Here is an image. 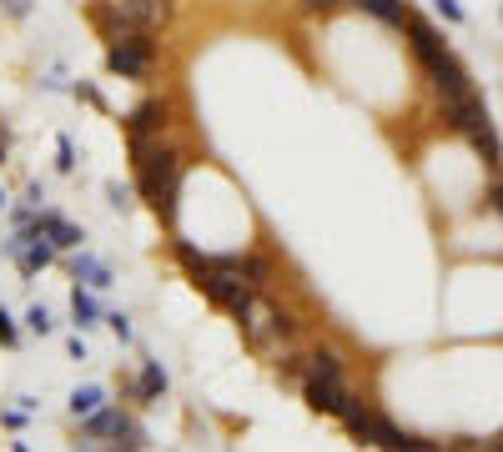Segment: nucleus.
Here are the masks:
<instances>
[{
	"mask_svg": "<svg viewBox=\"0 0 503 452\" xmlns=\"http://www.w3.org/2000/svg\"><path fill=\"white\" fill-rule=\"evenodd\" d=\"M132 162H136V182L142 196L156 206L162 221L176 216V192H182V156L156 136H132Z\"/></svg>",
	"mask_w": 503,
	"mask_h": 452,
	"instance_id": "obj_1",
	"label": "nucleus"
},
{
	"mask_svg": "<svg viewBox=\"0 0 503 452\" xmlns=\"http://www.w3.org/2000/svg\"><path fill=\"white\" fill-rule=\"evenodd\" d=\"M91 21L106 35V45H116L142 31L152 35L162 25H172V0H101V5H91Z\"/></svg>",
	"mask_w": 503,
	"mask_h": 452,
	"instance_id": "obj_2",
	"label": "nucleus"
},
{
	"mask_svg": "<svg viewBox=\"0 0 503 452\" xmlns=\"http://www.w3.org/2000/svg\"><path fill=\"white\" fill-rule=\"evenodd\" d=\"M242 277H247V271H242L232 257H222V261H212V267H207V277H202L197 287L207 291L212 307H222V312H232V317H242L252 301H257V287H252V281H242Z\"/></svg>",
	"mask_w": 503,
	"mask_h": 452,
	"instance_id": "obj_3",
	"label": "nucleus"
},
{
	"mask_svg": "<svg viewBox=\"0 0 503 452\" xmlns=\"http://www.w3.org/2000/svg\"><path fill=\"white\" fill-rule=\"evenodd\" d=\"M106 65H111L116 75H126V81H142V75L152 71V41H146V31L132 35V41L106 45Z\"/></svg>",
	"mask_w": 503,
	"mask_h": 452,
	"instance_id": "obj_4",
	"label": "nucleus"
},
{
	"mask_svg": "<svg viewBox=\"0 0 503 452\" xmlns=\"http://www.w3.org/2000/svg\"><path fill=\"white\" fill-rule=\"evenodd\" d=\"M302 398H307V408L312 412H328V418H342V408H348V382L342 377H312L307 372L302 377Z\"/></svg>",
	"mask_w": 503,
	"mask_h": 452,
	"instance_id": "obj_5",
	"label": "nucleus"
},
{
	"mask_svg": "<svg viewBox=\"0 0 503 452\" xmlns=\"http://www.w3.org/2000/svg\"><path fill=\"white\" fill-rule=\"evenodd\" d=\"M423 71H428V81H433V91L443 101H459V96H468V91H473L468 86V71H463V61L453 51H443L438 61H428Z\"/></svg>",
	"mask_w": 503,
	"mask_h": 452,
	"instance_id": "obj_6",
	"label": "nucleus"
},
{
	"mask_svg": "<svg viewBox=\"0 0 503 452\" xmlns=\"http://www.w3.org/2000/svg\"><path fill=\"white\" fill-rule=\"evenodd\" d=\"M237 322H242V337H247L257 352H262V347H272V342H282V332H277V307H267L262 297L252 301V307L237 317Z\"/></svg>",
	"mask_w": 503,
	"mask_h": 452,
	"instance_id": "obj_7",
	"label": "nucleus"
},
{
	"mask_svg": "<svg viewBox=\"0 0 503 452\" xmlns=\"http://www.w3.org/2000/svg\"><path fill=\"white\" fill-rule=\"evenodd\" d=\"M443 116H449V126L459 131V136H468V141L478 136V131L493 126V121H488V106H483L473 91H468V96H459V101H443Z\"/></svg>",
	"mask_w": 503,
	"mask_h": 452,
	"instance_id": "obj_8",
	"label": "nucleus"
},
{
	"mask_svg": "<svg viewBox=\"0 0 503 452\" xmlns=\"http://www.w3.org/2000/svg\"><path fill=\"white\" fill-rule=\"evenodd\" d=\"M408 41H413V55H418L423 65L438 61V55L449 51V45H443V35H438L428 21H418V15H408Z\"/></svg>",
	"mask_w": 503,
	"mask_h": 452,
	"instance_id": "obj_9",
	"label": "nucleus"
},
{
	"mask_svg": "<svg viewBox=\"0 0 503 452\" xmlns=\"http://www.w3.org/2000/svg\"><path fill=\"white\" fill-rule=\"evenodd\" d=\"M166 126V101H142V106L126 111V131L132 136H156Z\"/></svg>",
	"mask_w": 503,
	"mask_h": 452,
	"instance_id": "obj_10",
	"label": "nucleus"
},
{
	"mask_svg": "<svg viewBox=\"0 0 503 452\" xmlns=\"http://www.w3.org/2000/svg\"><path fill=\"white\" fill-rule=\"evenodd\" d=\"M342 427H348L358 442H372V427H378V412H372L362 398H348V408H342Z\"/></svg>",
	"mask_w": 503,
	"mask_h": 452,
	"instance_id": "obj_11",
	"label": "nucleus"
},
{
	"mask_svg": "<svg viewBox=\"0 0 503 452\" xmlns=\"http://www.w3.org/2000/svg\"><path fill=\"white\" fill-rule=\"evenodd\" d=\"M35 226H41L55 247H81V241H86V237H81V226H71L61 211H41V221H35Z\"/></svg>",
	"mask_w": 503,
	"mask_h": 452,
	"instance_id": "obj_12",
	"label": "nucleus"
},
{
	"mask_svg": "<svg viewBox=\"0 0 503 452\" xmlns=\"http://www.w3.org/2000/svg\"><path fill=\"white\" fill-rule=\"evenodd\" d=\"M71 271H76V281H86L91 291H106L111 287V267H106V261H96L91 251H81V257L71 261Z\"/></svg>",
	"mask_w": 503,
	"mask_h": 452,
	"instance_id": "obj_13",
	"label": "nucleus"
},
{
	"mask_svg": "<svg viewBox=\"0 0 503 452\" xmlns=\"http://www.w3.org/2000/svg\"><path fill=\"white\" fill-rule=\"evenodd\" d=\"M368 15H378L383 25H408V0H352Z\"/></svg>",
	"mask_w": 503,
	"mask_h": 452,
	"instance_id": "obj_14",
	"label": "nucleus"
},
{
	"mask_svg": "<svg viewBox=\"0 0 503 452\" xmlns=\"http://www.w3.org/2000/svg\"><path fill=\"white\" fill-rule=\"evenodd\" d=\"M71 317H76L81 332L101 322V307H96V297H91V287H76V291H71Z\"/></svg>",
	"mask_w": 503,
	"mask_h": 452,
	"instance_id": "obj_15",
	"label": "nucleus"
},
{
	"mask_svg": "<svg viewBox=\"0 0 503 452\" xmlns=\"http://www.w3.org/2000/svg\"><path fill=\"white\" fill-rule=\"evenodd\" d=\"M116 422H121L116 408H96L91 418H81V432L86 437H116Z\"/></svg>",
	"mask_w": 503,
	"mask_h": 452,
	"instance_id": "obj_16",
	"label": "nucleus"
},
{
	"mask_svg": "<svg viewBox=\"0 0 503 452\" xmlns=\"http://www.w3.org/2000/svg\"><path fill=\"white\" fill-rule=\"evenodd\" d=\"M96 408H106V392H101L96 382H86V388L71 392V412H76V418H91Z\"/></svg>",
	"mask_w": 503,
	"mask_h": 452,
	"instance_id": "obj_17",
	"label": "nucleus"
},
{
	"mask_svg": "<svg viewBox=\"0 0 503 452\" xmlns=\"http://www.w3.org/2000/svg\"><path fill=\"white\" fill-rule=\"evenodd\" d=\"M162 392H166V372H162L156 362H146V367H142V382H136V398L152 402V398H162Z\"/></svg>",
	"mask_w": 503,
	"mask_h": 452,
	"instance_id": "obj_18",
	"label": "nucleus"
},
{
	"mask_svg": "<svg viewBox=\"0 0 503 452\" xmlns=\"http://www.w3.org/2000/svg\"><path fill=\"white\" fill-rule=\"evenodd\" d=\"M307 372L312 377H342V357L328 352V347H318V352H307Z\"/></svg>",
	"mask_w": 503,
	"mask_h": 452,
	"instance_id": "obj_19",
	"label": "nucleus"
},
{
	"mask_svg": "<svg viewBox=\"0 0 503 452\" xmlns=\"http://www.w3.org/2000/svg\"><path fill=\"white\" fill-rule=\"evenodd\" d=\"M116 447H126V452L146 447V432H142V422H136V418H126V412H121V422H116Z\"/></svg>",
	"mask_w": 503,
	"mask_h": 452,
	"instance_id": "obj_20",
	"label": "nucleus"
},
{
	"mask_svg": "<svg viewBox=\"0 0 503 452\" xmlns=\"http://www.w3.org/2000/svg\"><path fill=\"white\" fill-rule=\"evenodd\" d=\"M473 151H478V156H483V162L493 166V172H503V146H498V136H493V126L473 136Z\"/></svg>",
	"mask_w": 503,
	"mask_h": 452,
	"instance_id": "obj_21",
	"label": "nucleus"
},
{
	"mask_svg": "<svg viewBox=\"0 0 503 452\" xmlns=\"http://www.w3.org/2000/svg\"><path fill=\"white\" fill-rule=\"evenodd\" d=\"M176 257H182V267H186V271H192V277H197V281H202V277H207V267H212V261H207V257H202V251H197V247H192V241H176Z\"/></svg>",
	"mask_w": 503,
	"mask_h": 452,
	"instance_id": "obj_22",
	"label": "nucleus"
},
{
	"mask_svg": "<svg viewBox=\"0 0 503 452\" xmlns=\"http://www.w3.org/2000/svg\"><path fill=\"white\" fill-rule=\"evenodd\" d=\"M232 261H237V267L247 271L252 287H262V281H267V261H262V257H232Z\"/></svg>",
	"mask_w": 503,
	"mask_h": 452,
	"instance_id": "obj_23",
	"label": "nucleus"
},
{
	"mask_svg": "<svg viewBox=\"0 0 503 452\" xmlns=\"http://www.w3.org/2000/svg\"><path fill=\"white\" fill-rule=\"evenodd\" d=\"M25 327H31L35 337H45V332H51V327H55V317L45 312V307H31V312H25Z\"/></svg>",
	"mask_w": 503,
	"mask_h": 452,
	"instance_id": "obj_24",
	"label": "nucleus"
},
{
	"mask_svg": "<svg viewBox=\"0 0 503 452\" xmlns=\"http://www.w3.org/2000/svg\"><path fill=\"white\" fill-rule=\"evenodd\" d=\"M15 342H21V327H15V317L0 307V347H15Z\"/></svg>",
	"mask_w": 503,
	"mask_h": 452,
	"instance_id": "obj_25",
	"label": "nucleus"
},
{
	"mask_svg": "<svg viewBox=\"0 0 503 452\" xmlns=\"http://www.w3.org/2000/svg\"><path fill=\"white\" fill-rule=\"evenodd\" d=\"M101 322H106L111 332L121 337V342H132V317H126V312H106V317H101Z\"/></svg>",
	"mask_w": 503,
	"mask_h": 452,
	"instance_id": "obj_26",
	"label": "nucleus"
},
{
	"mask_svg": "<svg viewBox=\"0 0 503 452\" xmlns=\"http://www.w3.org/2000/svg\"><path fill=\"white\" fill-rule=\"evenodd\" d=\"M297 5H302L307 15H332L338 5H352V0H297Z\"/></svg>",
	"mask_w": 503,
	"mask_h": 452,
	"instance_id": "obj_27",
	"label": "nucleus"
},
{
	"mask_svg": "<svg viewBox=\"0 0 503 452\" xmlns=\"http://www.w3.org/2000/svg\"><path fill=\"white\" fill-rule=\"evenodd\" d=\"M55 156H61V162H55L61 172H76V146H71V136L55 141Z\"/></svg>",
	"mask_w": 503,
	"mask_h": 452,
	"instance_id": "obj_28",
	"label": "nucleus"
},
{
	"mask_svg": "<svg viewBox=\"0 0 503 452\" xmlns=\"http://www.w3.org/2000/svg\"><path fill=\"white\" fill-rule=\"evenodd\" d=\"M106 201L116 206V211H126V206H132V192H126L121 182H106Z\"/></svg>",
	"mask_w": 503,
	"mask_h": 452,
	"instance_id": "obj_29",
	"label": "nucleus"
},
{
	"mask_svg": "<svg viewBox=\"0 0 503 452\" xmlns=\"http://www.w3.org/2000/svg\"><path fill=\"white\" fill-rule=\"evenodd\" d=\"M71 91H76L81 101H91V106H101V111H106V96H101V91L91 86V81H76V86H71Z\"/></svg>",
	"mask_w": 503,
	"mask_h": 452,
	"instance_id": "obj_30",
	"label": "nucleus"
},
{
	"mask_svg": "<svg viewBox=\"0 0 503 452\" xmlns=\"http://www.w3.org/2000/svg\"><path fill=\"white\" fill-rule=\"evenodd\" d=\"M433 5H438V15H443L449 25H459V21H463V5H459V0H433Z\"/></svg>",
	"mask_w": 503,
	"mask_h": 452,
	"instance_id": "obj_31",
	"label": "nucleus"
},
{
	"mask_svg": "<svg viewBox=\"0 0 503 452\" xmlns=\"http://www.w3.org/2000/svg\"><path fill=\"white\" fill-rule=\"evenodd\" d=\"M0 5H5L11 21H25V15H31V0H0Z\"/></svg>",
	"mask_w": 503,
	"mask_h": 452,
	"instance_id": "obj_32",
	"label": "nucleus"
},
{
	"mask_svg": "<svg viewBox=\"0 0 503 452\" xmlns=\"http://www.w3.org/2000/svg\"><path fill=\"white\" fill-rule=\"evenodd\" d=\"M0 162H5V136H0Z\"/></svg>",
	"mask_w": 503,
	"mask_h": 452,
	"instance_id": "obj_33",
	"label": "nucleus"
},
{
	"mask_svg": "<svg viewBox=\"0 0 503 452\" xmlns=\"http://www.w3.org/2000/svg\"><path fill=\"white\" fill-rule=\"evenodd\" d=\"M0 211H5V192H0Z\"/></svg>",
	"mask_w": 503,
	"mask_h": 452,
	"instance_id": "obj_34",
	"label": "nucleus"
},
{
	"mask_svg": "<svg viewBox=\"0 0 503 452\" xmlns=\"http://www.w3.org/2000/svg\"><path fill=\"white\" fill-rule=\"evenodd\" d=\"M498 216H503V211H498Z\"/></svg>",
	"mask_w": 503,
	"mask_h": 452,
	"instance_id": "obj_35",
	"label": "nucleus"
}]
</instances>
